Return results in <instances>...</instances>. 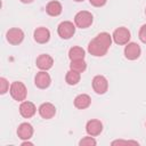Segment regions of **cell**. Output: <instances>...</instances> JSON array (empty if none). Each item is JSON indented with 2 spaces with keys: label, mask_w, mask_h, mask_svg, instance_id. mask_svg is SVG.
Here are the masks:
<instances>
[{
  "label": "cell",
  "mask_w": 146,
  "mask_h": 146,
  "mask_svg": "<svg viewBox=\"0 0 146 146\" xmlns=\"http://www.w3.org/2000/svg\"><path fill=\"white\" fill-rule=\"evenodd\" d=\"M145 14H146V9H145Z\"/></svg>",
  "instance_id": "f1b7e54d"
},
{
  "label": "cell",
  "mask_w": 146,
  "mask_h": 146,
  "mask_svg": "<svg viewBox=\"0 0 146 146\" xmlns=\"http://www.w3.org/2000/svg\"><path fill=\"white\" fill-rule=\"evenodd\" d=\"M140 47L136 42H128L124 48V56L130 60H135L140 56Z\"/></svg>",
  "instance_id": "ba28073f"
},
{
  "label": "cell",
  "mask_w": 146,
  "mask_h": 146,
  "mask_svg": "<svg viewBox=\"0 0 146 146\" xmlns=\"http://www.w3.org/2000/svg\"><path fill=\"white\" fill-rule=\"evenodd\" d=\"M23 3H31V2H33L34 0H21Z\"/></svg>",
  "instance_id": "4316f807"
},
{
  "label": "cell",
  "mask_w": 146,
  "mask_h": 146,
  "mask_svg": "<svg viewBox=\"0 0 146 146\" xmlns=\"http://www.w3.org/2000/svg\"><path fill=\"white\" fill-rule=\"evenodd\" d=\"M107 48H105L104 46H102L96 39L91 40L88 44V51L92 55V56H96V57H102V56H105L106 52H107Z\"/></svg>",
  "instance_id": "52a82bcc"
},
{
  "label": "cell",
  "mask_w": 146,
  "mask_h": 146,
  "mask_svg": "<svg viewBox=\"0 0 146 146\" xmlns=\"http://www.w3.org/2000/svg\"><path fill=\"white\" fill-rule=\"evenodd\" d=\"M139 39L141 40V42L146 43V24H144L139 30Z\"/></svg>",
  "instance_id": "cb8c5ba5"
},
{
  "label": "cell",
  "mask_w": 146,
  "mask_h": 146,
  "mask_svg": "<svg viewBox=\"0 0 146 146\" xmlns=\"http://www.w3.org/2000/svg\"><path fill=\"white\" fill-rule=\"evenodd\" d=\"M39 114L41 115V117L49 120V119H51V117L55 116V114H56V107L51 103H43L39 107Z\"/></svg>",
  "instance_id": "8fae6325"
},
{
  "label": "cell",
  "mask_w": 146,
  "mask_h": 146,
  "mask_svg": "<svg viewBox=\"0 0 146 146\" xmlns=\"http://www.w3.org/2000/svg\"><path fill=\"white\" fill-rule=\"evenodd\" d=\"M107 0H89V2L95 7H102L106 3Z\"/></svg>",
  "instance_id": "d4e9b609"
},
{
  "label": "cell",
  "mask_w": 146,
  "mask_h": 146,
  "mask_svg": "<svg viewBox=\"0 0 146 146\" xmlns=\"http://www.w3.org/2000/svg\"><path fill=\"white\" fill-rule=\"evenodd\" d=\"M84 55H86V52H84L83 48L76 47V46H75V47H72V48L70 49V51H68V57H70L71 60L83 59V58H84Z\"/></svg>",
  "instance_id": "ac0fdd59"
},
{
  "label": "cell",
  "mask_w": 146,
  "mask_h": 146,
  "mask_svg": "<svg viewBox=\"0 0 146 146\" xmlns=\"http://www.w3.org/2000/svg\"><path fill=\"white\" fill-rule=\"evenodd\" d=\"M52 64H54V59L49 55L42 54V55H40L36 58V66L40 70H42V71H47V70L51 68L52 67Z\"/></svg>",
  "instance_id": "5bb4252c"
},
{
  "label": "cell",
  "mask_w": 146,
  "mask_h": 146,
  "mask_svg": "<svg viewBox=\"0 0 146 146\" xmlns=\"http://www.w3.org/2000/svg\"><path fill=\"white\" fill-rule=\"evenodd\" d=\"M10 96L17 100V102H23L25 100L26 98V95H27V90H26V87L23 82H19V81H15L11 83L10 86Z\"/></svg>",
  "instance_id": "6da1fadb"
},
{
  "label": "cell",
  "mask_w": 146,
  "mask_h": 146,
  "mask_svg": "<svg viewBox=\"0 0 146 146\" xmlns=\"http://www.w3.org/2000/svg\"><path fill=\"white\" fill-rule=\"evenodd\" d=\"M92 88H94V91L98 95L105 94L108 89V82L106 78L103 75H96L92 79Z\"/></svg>",
  "instance_id": "5b68a950"
},
{
  "label": "cell",
  "mask_w": 146,
  "mask_h": 146,
  "mask_svg": "<svg viewBox=\"0 0 146 146\" xmlns=\"http://www.w3.org/2000/svg\"><path fill=\"white\" fill-rule=\"evenodd\" d=\"M96 144H97V141L92 138V136L91 137H84L79 141L80 146H95Z\"/></svg>",
  "instance_id": "7402d4cb"
},
{
  "label": "cell",
  "mask_w": 146,
  "mask_h": 146,
  "mask_svg": "<svg viewBox=\"0 0 146 146\" xmlns=\"http://www.w3.org/2000/svg\"><path fill=\"white\" fill-rule=\"evenodd\" d=\"M62 10H63V8H62L60 2H58L56 0L48 2V5L46 6V11L50 16H58V15H60Z\"/></svg>",
  "instance_id": "e0dca14e"
},
{
  "label": "cell",
  "mask_w": 146,
  "mask_h": 146,
  "mask_svg": "<svg viewBox=\"0 0 146 146\" xmlns=\"http://www.w3.org/2000/svg\"><path fill=\"white\" fill-rule=\"evenodd\" d=\"M122 143H123V144H130V143H132V144H137L136 141H122V140H117V141H113L112 144H113V145H115V144H122Z\"/></svg>",
  "instance_id": "484cf974"
},
{
  "label": "cell",
  "mask_w": 146,
  "mask_h": 146,
  "mask_svg": "<svg viewBox=\"0 0 146 146\" xmlns=\"http://www.w3.org/2000/svg\"><path fill=\"white\" fill-rule=\"evenodd\" d=\"M57 32H58V35L62 39H70L75 33V26H74V24L72 22L65 21V22H62L58 25Z\"/></svg>",
  "instance_id": "3957f363"
},
{
  "label": "cell",
  "mask_w": 146,
  "mask_h": 146,
  "mask_svg": "<svg viewBox=\"0 0 146 146\" xmlns=\"http://www.w3.org/2000/svg\"><path fill=\"white\" fill-rule=\"evenodd\" d=\"M50 82H51V79H50V75L46 72V71H41V72H38L35 78H34V83L38 88L40 89H46L50 86Z\"/></svg>",
  "instance_id": "9c48e42d"
},
{
  "label": "cell",
  "mask_w": 146,
  "mask_h": 146,
  "mask_svg": "<svg viewBox=\"0 0 146 146\" xmlns=\"http://www.w3.org/2000/svg\"><path fill=\"white\" fill-rule=\"evenodd\" d=\"M87 67V64L83 59H76V60H72L71 64H70V68L72 71H75V72H79V73H82Z\"/></svg>",
  "instance_id": "44dd1931"
},
{
  "label": "cell",
  "mask_w": 146,
  "mask_h": 146,
  "mask_svg": "<svg viewBox=\"0 0 146 146\" xmlns=\"http://www.w3.org/2000/svg\"><path fill=\"white\" fill-rule=\"evenodd\" d=\"M86 130L87 132L95 137V136H98L102 131H103V123L99 121V120H96V119H92V120H89L87 122V125H86Z\"/></svg>",
  "instance_id": "30bf717a"
},
{
  "label": "cell",
  "mask_w": 146,
  "mask_h": 146,
  "mask_svg": "<svg viewBox=\"0 0 146 146\" xmlns=\"http://www.w3.org/2000/svg\"><path fill=\"white\" fill-rule=\"evenodd\" d=\"M17 135L21 139L23 140H27L32 137L33 135V127L27 123V122H24V123H21L17 128Z\"/></svg>",
  "instance_id": "7c38bea8"
},
{
  "label": "cell",
  "mask_w": 146,
  "mask_h": 146,
  "mask_svg": "<svg viewBox=\"0 0 146 146\" xmlns=\"http://www.w3.org/2000/svg\"><path fill=\"white\" fill-rule=\"evenodd\" d=\"M9 89V82L5 78H0V94L3 95Z\"/></svg>",
  "instance_id": "603a6c76"
},
{
  "label": "cell",
  "mask_w": 146,
  "mask_h": 146,
  "mask_svg": "<svg viewBox=\"0 0 146 146\" xmlns=\"http://www.w3.org/2000/svg\"><path fill=\"white\" fill-rule=\"evenodd\" d=\"M102 46H104L105 48L110 49L111 44H112V36L110 35V33L107 32H102L99 34H97V36L95 38Z\"/></svg>",
  "instance_id": "d6986e66"
},
{
  "label": "cell",
  "mask_w": 146,
  "mask_h": 146,
  "mask_svg": "<svg viewBox=\"0 0 146 146\" xmlns=\"http://www.w3.org/2000/svg\"><path fill=\"white\" fill-rule=\"evenodd\" d=\"M80 73L79 72H75V71H72L70 70L67 73H66V76H65V80L67 82V84L70 86H75L79 81H80Z\"/></svg>",
  "instance_id": "ffe728a7"
},
{
  "label": "cell",
  "mask_w": 146,
  "mask_h": 146,
  "mask_svg": "<svg viewBox=\"0 0 146 146\" xmlns=\"http://www.w3.org/2000/svg\"><path fill=\"white\" fill-rule=\"evenodd\" d=\"M91 104V98L89 97V95L87 94H81L78 95L74 99V106L79 110H84L87 107H89Z\"/></svg>",
  "instance_id": "2e32d148"
},
{
  "label": "cell",
  "mask_w": 146,
  "mask_h": 146,
  "mask_svg": "<svg viewBox=\"0 0 146 146\" xmlns=\"http://www.w3.org/2000/svg\"><path fill=\"white\" fill-rule=\"evenodd\" d=\"M74 1H76V2H81V1H83V0H74Z\"/></svg>",
  "instance_id": "83f0119b"
},
{
  "label": "cell",
  "mask_w": 146,
  "mask_h": 146,
  "mask_svg": "<svg viewBox=\"0 0 146 146\" xmlns=\"http://www.w3.org/2000/svg\"><path fill=\"white\" fill-rule=\"evenodd\" d=\"M6 38H7V41L11 44H19L24 39V32L21 29L14 27L7 31Z\"/></svg>",
  "instance_id": "8992f818"
},
{
  "label": "cell",
  "mask_w": 146,
  "mask_h": 146,
  "mask_svg": "<svg viewBox=\"0 0 146 146\" xmlns=\"http://www.w3.org/2000/svg\"><path fill=\"white\" fill-rule=\"evenodd\" d=\"M34 40L38 42V43H46L49 41L50 39V32L48 29L46 27H38L35 31H34Z\"/></svg>",
  "instance_id": "9a60e30c"
},
{
  "label": "cell",
  "mask_w": 146,
  "mask_h": 146,
  "mask_svg": "<svg viewBox=\"0 0 146 146\" xmlns=\"http://www.w3.org/2000/svg\"><path fill=\"white\" fill-rule=\"evenodd\" d=\"M35 111H36L35 105L32 102H27V100L26 102H22V104L19 106V113H21V115L23 117H26V119L33 116L35 114Z\"/></svg>",
  "instance_id": "4fadbf2b"
},
{
  "label": "cell",
  "mask_w": 146,
  "mask_h": 146,
  "mask_svg": "<svg viewBox=\"0 0 146 146\" xmlns=\"http://www.w3.org/2000/svg\"><path fill=\"white\" fill-rule=\"evenodd\" d=\"M92 21H94L92 14L89 13V11H87V10L79 11L75 15V17H74V23L80 29H87V27H89L92 24Z\"/></svg>",
  "instance_id": "7a4b0ae2"
},
{
  "label": "cell",
  "mask_w": 146,
  "mask_h": 146,
  "mask_svg": "<svg viewBox=\"0 0 146 146\" xmlns=\"http://www.w3.org/2000/svg\"><path fill=\"white\" fill-rule=\"evenodd\" d=\"M112 38L117 44H127L130 40V31L127 27H117L113 32Z\"/></svg>",
  "instance_id": "277c9868"
}]
</instances>
